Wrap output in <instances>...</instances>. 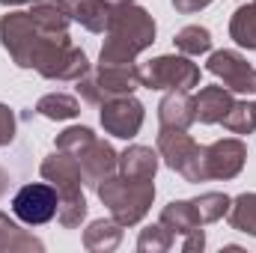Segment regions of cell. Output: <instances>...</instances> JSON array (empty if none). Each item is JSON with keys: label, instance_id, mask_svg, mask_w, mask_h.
Instances as JSON below:
<instances>
[{"label": "cell", "instance_id": "obj_20", "mask_svg": "<svg viewBox=\"0 0 256 253\" xmlns=\"http://www.w3.org/2000/svg\"><path fill=\"white\" fill-rule=\"evenodd\" d=\"M24 250H45V244L33 232L21 230L9 214L0 212V253H24Z\"/></svg>", "mask_w": 256, "mask_h": 253}, {"label": "cell", "instance_id": "obj_11", "mask_svg": "<svg viewBox=\"0 0 256 253\" xmlns=\"http://www.w3.org/2000/svg\"><path fill=\"white\" fill-rule=\"evenodd\" d=\"M36 72H39L42 78H48V80H74V84H78V80L90 72V60H86L84 48L72 45V39L66 36V39H60V42L39 60Z\"/></svg>", "mask_w": 256, "mask_h": 253}, {"label": "cell", "instance_id": "obj_1", "mask_svg": "<svg viewBox=\"0 0 256 253\" xmlns=\"http://www.w3.org/2000/svg\"><path fill=\"white\" fill-rule=\"evenodd\" d=\"M104 33L108 39L98 51V66H134L137 54L155 42V18L137 3L114 6Z\"/></svg>", "mask_w": 256, "mask_h": 253}, {"label": "cell", "instance_id": "obj_6", "mask_svg": "<svg viewBox=\"0 0 256 253\" xmlns=\"http://www.w3.org/2000/svg\"><path fill=\"white\" fill-rule=\"evenodd\" d=\"M140 84V66H98L96 72H86L78 80V92L86 104L102 108L110 98L134 96Z\"/></svg>", "mask_w": 256, "mask_h": 253}, {"label": "cell", "instance_id": "obj_10", "mask_svg": "<svg viewBox=\"0 0 256 253\" xmlns=\"http://www.w3.org/2000/svg\"><path fill=\"white\" fill-rule=\"evenodd\" d=\"M244 161H248V146L244 140L238 137H224V140H214L208 146H202V179H236L242 170H244Z\"/></svg>", "mask_w": 256, "mask_h": 253}, {"label": "cell", "instance_id": "obj_30", "mask_svg": "<svg viewBox=\"0 0 256 253\" xmlns=\"http://www.w3.org/2000/svg\"><path fill=\"white\" fill-rule=\"evenodd\" d=\"M170 3H173V9H176V12H182V15H194V12H200V9L212 6L214 0H170Z\"/></svg>", "mask_w": 256, "mask_h": 253}, {"label": "cell", "instance_id": "obj_29", "mask_svg": "<svg viewBox=\"0 0 256 253\" xmlns=\"http://www.w3.org/2000/svg\"><path fill=\"white\" fill-rule=\"evenodd\" d=\"M15 114L9 104H0V146H9L15 140Z\"/></svg>", "mask_w": 256, "mask_h": 253}, {"label": "cell", "instance_id": "obj_7", "mask_svg": "<svg viewBox=\"0 0 256 253\" xmlns=\"http://www.w3.org/2000/svg\"><path fill=\"white\" fill-rule=\"evenodd\" d=\"M155 149L161 155V161L176 170L179 176H185V182H206L202 179V146L194 140L188 131H179V128H161L158 131V140H155Z\"/></svg>", "mask_w": 256, "mask_h": 253}, {"label": "cell", "instance_id": "obj_13", "mask_svg": "<svg viewBox=\"0 0 256 253\" xmlns=\"http://www.w3.org/2000/svg\"><path fill=\"white\" fill-rule=\"evenodd\" d=\"M206 68L214 78H220L230 92H256V68L238 51H214Z\"/></svg>", "mask_w": 256, "mask_h": 253}, {"label": "cell", "instance_id": "obj_32", "mask_svg": "<svg viewBox=\"0 0 256 253\" xmlns=\"http://www.w3.org/2000/svg\"><path fill=\"white\" fill-rule=\"evenodd\" d=\"M9 182H12V179H9V173H6V170L0 167V196H3L6 190H9Z\"/></svg>", "mask_w": 256, "mask_h": 253}, {"label": "cell", "instance_id": "obj_26", "mask_svg": "<svg viewBox=\"0 0 256 253\" xmlns=\"http://www.w3.org/2000/svg\"><path fill=\"white\" fill-rule=\"evenodd\" d=\"M191 202H194V208H196V214H200L202 224H214V220L226 218L232 200H230L226 194H220V190H208V194H200Z\"/></svg>", "mask_w": 256, "mask_h": 253}, {"label": "cell", "instance_id": "obj_33", "mask_svg": "<svg viewBox=\"0 0 256 253\" xmlns=\"http://www.w3.org/2000/svg\"><path fill=\"white\" fill-rule=\"evenodd\" d=\"M21 3H39V0H0V6H21Z\"/></svg>", "mask_w": 256, "mask_h": 253}, {"label": "cell", "instance_id": "obj_24", "mask_svg": "<svg viewBox=\"0 0 256 253\" xmlns=\"http://www.w3.org/2000/svg\"><path fill=\"white\" fill-rule=\"evenodd\" d=\"M173 45L185 57H200V54H208L212 51V33L206 27H200V24H188V27H182L173 36Z\"/></svg>", "mask_w": 256, "mask_h": 253}, {"label": "cell", "instance_id": "obj_36", "mask_svg": "<svg viewBox=\"0 0 256 253\" xmlns=\"http://www.w3.org/2000/svg\"><path fill=\"white\" fill-rule=\"evenodd\" d=\"M254 6H256V0H254Z\"/></svg>", "mask_w": 256, "mask_h": 253}, {"label": "cell", "instance_id": "obj_27", "mask_svg": "<svg viewBox=\"0 0 256 253\" xmlns=\"http://www.w3.org/2000/svg\"><path fill=\"white\" fill-rule=\"evenodd\" d=\"M220 126L232 134H254L256 131V108L250 102H232L230 114L220 120Z\"/></svg>", "mask_w": 256, "mask_h": 253}, {"label": "cell", "instance_id": "obj_19", "mask_svg": "<svg viewBox=\"0 0 256 253\" xmlns=\"http://www.w3.org/2000/svg\"><path fill=\"white\" fill-rule=\"evenodd\" d=\"M120 242H122V224H116L114 218L92 220L84 230V248L90 253H110L120 248Z\"/></svg>", "mask_w": 256, "mask_h": 253}, {"label": "cell", "instance_id": "obj_17", "mask_svg": "<svg viewBox=\"0 0 256 253\" xmlns=\"http://www.w3.org/2000/svg\"><path fill=\"white\" fill-rule=\"evenodd\" d=\"M232 92L226 86H202L196 96H194V108H196V120L202 126H218L230 108H232Z\"/></svg>", "mask_w": 256, "mask_h": 253}, {"label": "cell", "instance_id": "obj_28", "mask_svg": "<svg viewBox=\"0 0 256 253\" xmlns=\"http://www.w3.org/2000/svg\"><path fill=\"white\" fill-rule=\"evenodd\" d=\"M176 244V236L164 226V224H155V226H146L137 238V250L140 253H167Z\"/></svg>", "mask_w": 256, "mask_h": 253}, {"label": "cell", "instance_id": "obj_23", "mask_svg": "<svg viewBox=\"0 0 256 253\" xmlns=\"http://www.w3.org/2000/svg\"><path fill=\"white\" fill-rule=\"evenodd\" d=\"M230 226L238 230V232H248L256 238V194H238L232 202H230Z\"/></svg>", "mask_w": 256, "mask_h": 253}, {"label": "cell", "instance_id": "obj_18", "mask_svg": "<svg viewBox=\"0 0 256 253\" xmlns=\"http://www.w3.org/2000/svg\"><path fill=\"white\" fill-rule=\"evenodd\" d=\"M158 224H164L173 236H182V238L202 226V220H200V214H196V208H194L191 200H173V202H167V206L161 208Z\"/></svg>", "mask_w": 256, "mask_h": 253}, {"label": "cell", "instance_id": "obj_31", "mask_svg": "<svg viewBox=\"0 0 256 253\" xmlns=\"http://www.w3.org/2000/svg\"><path fill=\"white\" fill-rule=\"evenodd\" d=\"M202 248H206V232H202V226L182 238V250L185 253H196V250H202Z\"/></svg>", "mask_w": 256, "mask_h": 253}, {"label": "cell", "instance_id": "obj_2", "mask_svg": "<svg viewBox=\"0 0 256 253\" xmlns=\"http://www.w3.org/2000/svg\"><path fill=\"white\" fill-rule=\"evenodd\" d=\"M57 149L68 152L78 161V167L84 173V185H90V188H98L108 176L116 173V164H120V152L108 140L96 137L92 128L86 126H72L60 131L57 134Z\"/></svg>", "mask_w": 256, "mask_h": 253}, {"label": "cell", "instance_id": "obj_12", "mask_svg": "<svg viewBox=\"0 0 256 253\" xmlns=\"http://www.w3.org/2000/svg\"><path fill=\"white\" fill-rule=\"evenodd\" d=\"M102 128L110 134V137H120V140H131L146 120V110L143 104L134 98V96H120V98H110L102 104Z\"/></svg>", "mask_w": 256, "mask_h": 253}, {"label": "cell", "instance_id": "obj_16", "mask_svg": "<svg viewBox=\"0 0 256 253\" xmlns=\"http://www.w3.org/2000/svg\"><path fill=\"white\" fill-rule=\"evenodd\" d=\"M158 164H161L158 149L134 143V146H128L126 152H120L116 173H122V176H128V179H155Z\"/></svg>", "mask_w": 256, "mask_h": 253}, {"label": "cell", "instance_id": "obj_35", "mask_svg": "<svg viewBox=\"0 0 256 253\" xmlns=\"http://www.w3.org/2000/svg\"><path fill=\"white\" fill-rule=\"evenodd\" d=\"M254 108H256V102H254Z\"/></svg>", "mask_w": 256, "mask_h": 253}, {"label": "cell", "instance_id": "obj_5", "mask_svg": "<svg viewBox=\"0 0 256 253\" xmlns=\"http://www.w3.org/2000/svg\"><path fill=\"white\" fill-rule=\"evenodd\" d=\"M98 200L108 206L110 218L122 226H134L146 218V212L152 208L155 200V182L152 179H128L122 173L108 176L98 188Z\"/></svg>", "mask_w": 256, "mask_h": 253}, {"label": "cell", "instance_id": "obj_21", "mask_svg": "<svg viewBox=\"0 0 256 253\" xmlns=\"http://www.w3.org/2000/svg\"><path fill=\"white\" fill-rule=\"evenodd\" d=\"M230 39H236L238 48H248L254 51L256 48V6L254 0L238 6L230 18Z\"/></svg>", "mask_w": 256, "mask_h": 253}, {"label": "cell", "instance_id": "obj_22", "mask_svg": "<svg viewBox=\"0 0 256 253\" xmlns=\"http://www.w3.org/2000/svg\"><path fill=\"white\" fill-rule=\"evenodd\" d=\"M36 114L45 120H54V122L74 120L80 114V102L74 96H66V92H48L36 102Z\"/></svg>", "mask_w": 256, "mask_h": 253}, {"label": "cell", "instance_id": "obj_34", "mask_svg": "<svg viewBox=\"0 0 256 253\" xmlns=\"http://www.w3.org/2000/svg\"><path fill=\"white\" fill-rule=\"evenodd\" d=\"M104 3L114 9V6H128V3H137V0H104Z\"/></svg>", "mask_w": 256, "mask_h": 253}, {"label": "cell", "instance_id": "obj_4", "mask_svg": "<svg viewBox=\"0 0 256 253\" xmlns=\"http://www.w3.org/2000/svg\"><path fill=\"white\" fill-rule=\"evenodd\" d=\"M42 179L51 182L57 196H60V206H57V220L66 230H74L80 226V220L86 218V196H84V173L78 167V161L68 155L54 149L42 167H39Z\"/></svg>", "mask_w": 256, "mask_h": 253}, {"label": "cell", "instance_id": "obj_3", "mask_svg": "<svg viewBox=\"0 0 256 253\" xmlns=\"http://www.w3.org/2000/svg\"><path fill=\"white\" fill-rule=\"evenodd\" d=\"M68 33H48L42 30L30 12H9L0 18V45L9 51L18 68H36L39 60Z\"/></svg>", "mask_w": 256, "mask_h": 253}, {"label": "cell", "instance_id": "obj_9", "mask_svg": "<svg viewBox=\"0 0 256 253\" xmlns=\"http://www.w3.org/2000/svg\"><path fill=\"white\" fill-rule=\"evenodd\" d=\"M60 196L51 182H30L12 196V214L27 226H42L57 214Z\"/></svg>", "mask_w": 256, "mask_h": 253}, {"label": "cell", "instance_id": "obj_8", "mask_svg": "<svg viewBox=\"0 0 256 253\" xmlns=\"http://www.w3.org/2000/svg\"><path fill=\"white\" fill-rule=\"evenodd\" d=\"M140 84L146 90H188L200 84V66L185 54H164L140 66Z\"/></svg>", "mask_w": 256, "mask_h": 253}, {"label": "cell", "instance_id": "obj_14", "mask_svg": "<svg viewBox=\"0 0 256 253\" xmlns=\"http://www.w3.org/2000/svg\"><path fill=\"white\" fill-rule=\"evenodd\" d=\"M158 122L161 128H179L188 131L196 122V108H194V96L188 90H170L161 104H158Z\"/></svg>", "mask_w": 256, "mask_h": 253}, {"label": "cell", "instance_id": "obj_25", "mask_svg": "<svg viewBox=\"0 0 256 253\" xmlns=\"http://www.w3.org/2000/svg\"><path fill=\"white\" fill-rule=\"evenodd\" d=\"M30 15H33V21H36L42 30H48V33H68L72 18L66 15L57 3H45V0H39V3H33Z\"/></svg>", "mask_w": 256, "mask_h": 253}, {"label": "cell", "instance_id": "obj_15", "mask_svg": "<svg viewBox=\"0 0 256 253\" xmlns=\"http://www.w3.org/2000/svg\"><path fill=\"white\" fill-rule=\"evenodd\" d=\"M57 6L72 21H78L84 30H90V33H104L108 30L110 6L104 0H57Z\"/></svg>", "mask_w": 256, "mask_h": 253}]
</instances>
